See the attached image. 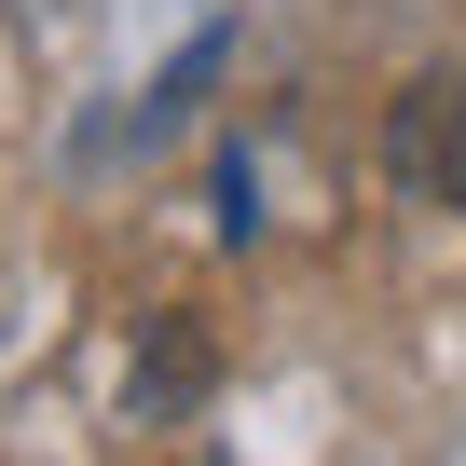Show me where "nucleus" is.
Segmentation results:
<instances>
[{"mask_svg": "<svg viewBox=\"0 0 466 466\" xmlns=\"http://www.w3.org/2000/svg\"><path fill=\"white\" fill-rule=\"evenodd\" d=\"M439 192H452V206H466V69H452V83H439Z\"/></svg>", "mask_w": 466, "mask_h": 466, "instance_id": "1", "label": "nucleus"}]
</instances>
